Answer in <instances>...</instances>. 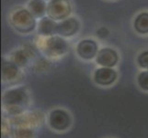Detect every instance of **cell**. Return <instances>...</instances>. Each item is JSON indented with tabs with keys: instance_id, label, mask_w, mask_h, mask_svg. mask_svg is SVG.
I'll return each instance as SVG.
<instances>
[{
	"instance_id": "1",
	"label": "cell",
	"mask_w": 148,
	"mask_h": 138,
	"mask_svg": "<svg viewBox=\"0 0 148 138\" xmlns=\"http://www.w3.org/2000/svg\"><path fill=\"white\" fill-rule=\"evenodd\" d=\"M29 102V93L25 87L9 89L4 92L2 97L3 108L11 117L25 112Z\"/></svg>"
},
{
	"instance_id": "2",
	"label": "cell",
	"mask_w": 148,
	"mask_h": 138,
	"mask_svg": "<svg viewBox=\"0 0 148 138\" xmlns=\"http://www.w3.org/2000/svg\"><path fill=\"white\" fill-rule=\"evenodd\" d=\"M39 47L48 58H60L69 51V43L64 38L54 35L51 37H42L38 42Z\"/></svg>"
},
{
	"instance_id": "3",
	"label": "cell",
	"mask_w": 148,
	"mask_h": 138,
	"mask_svg": "<svg viewBox=\"0 0 148 138\" xmlns=\"http://www.w3.org/2000/svg\"><path fill=\"white\" fill-rule=\"evenodd\" d=\"M9 23L16 32L21 34H29L37 29L36 19L28 8H20L10 14Z\"/></svg>"
},
{
	"instance_id": "4",
	"label": "cell",
	"mask_w": 148,
	"mask_h": 138,
	"mask_svg": "<svg viewBox=\"0 0 148 138\" xmlns=\"http://www.w3.org/2000/svg\"><path fill=\"white\" fill-rule=\"evenodd\" d=\"M48 125L50 128L59 133L67 131L72 125V116L64 109H53L48 115Z\"/></svg>"
},
{
	"instance_id": "5",
	"label": "cell",
	"mask_w": 148,
	"mask_h": 138,
	"mask_svg": "<svg viewBox=\"0 0 148 138\" xmlns=\"http://www.w3.org/2000/svg\"><path fill=\"white\" fill-rule=\"evenodd\" d=\"M72 5L69 0H51L47 3L46 16L60 22L70 17Z\"/></svg>"
},
{
	"instance_id": "6",
	"label": "cell",
	"mask_w": 148,
	"mask_h": 138,
	"mask_svg": "<svg viewBox=\"0 0 148 138\" xmlns=\"http://www.w3.org/2000/svg\"><path fill=\"white\" fill-rule=\"evenodd\" d=\"M43 119L44 117L42 111H33L13 116L10 119V122L14 127H27L34 129L35 127H38L42 124Z\"/></svg>"
},
{
	"instance_id": "7",
	"label": "cell",
	"mask_w": 148,
	"mask_h": 138,
	"mask_svg": "<svg viewBox=\"0 0 148 138\" xmlns=\"http://www.w3.org/2000/svg\"><path fill=\"white\" fill-rule=\"evenodd\" d=\"M76 54L78 57L85 61L95 59L99 53V45L94 40L84 39L81 40L76 45Z\"/></svg>"
},
{
	"instance_id": "8",
	"label": "cell",
	"mask_w": 148,
	"mask_h": 138,
	"mask_svg": "<svg viewBox=\"0 0 148 138\" xmlns=\"http://www.w3.org/2000/svg\"><path fill=\"white\" fill-rule=\"evenodd\" d=\"M118 74L116 70L110 67H99L94 71L93 74L94 82L100 87H110L113 85L116 82Z\"/></svg>"
},
{
	"instance_id": "9",
	"label": "cell",
	"mask_w": 148,
	"mask_h": 138,
	"mask_svg": "<svg viewBox=\"0 0 148 138\" xmlns=\"http://www.w3.org/2000/svg\"><path fill=\"white\" fill-rule=\"evenodd\" d=\"M95 61L100 67L113 68L119 62V54L113 48L104 47L99 49Z\"/></svg>"
},
{
	"instance_id": "10",
	"label": "cell",
	"mask_w": 148,
	"mask_h": 138,
	"mask_svg": "<svg viewBox=\"0 0 148 138\" xmlns=\"http://www.w3.org/2000/svg\"><path fill=\"white\" fill-rule=\"evenodd\" d=\"M80 30L79 20L75 17H69L64 20L58 22L57 35L63 38H71L75 36Z\"/></svg>"
},
{
	"instance_id": "11",
	"label": "cell",
	"mask_w": 148,
	"mask_h": 138,
	"mask_svg": "<svg viewBox=\"0 0 148 138\" xmlns=\"http://www.w3.org/2000/svg\"><path fill=\"white\" fill-rule=\"evenodd\" d=\"M57 28L58 22L47 16L40 19L37 24L38 34L42 37H51L57 35Z\"/></svg>"
},
{
	"instance_id": "12",
	"label": "cell",
	"mask_w": 148,
	"mask_h": 138,
	"mask_svg": "<svg viewBox=\"0 0 148 138\" xmlns=\"http://www.w3.org/2000/svg\"><path fill=\"white\" fill-rule=\"evenodd\" d=\"M20 74L19 67L10 60H3L1 65V76L4 82L16 80Z\"/></svg>"
},
{
	"instance_id": "13",
	"label": "cell",
	"mask_w": 148,
	"mask_h": 138,
	"mask_svg": "<svg viewBox=\"0 0 148 138\" xmlns=\"http://www.w3.org/2000/svg\"><path fill=\"white\" fill-rule=\"evenodd\" d=\"M32 56H33L32 50L24 47V48L15 50L11 54L10 61L13 62L15 65H17L20 68L26 66L29 63V58L32 57Z\"/></svg>"
},
{
	"instance_id": "14",
	"label": "cell",
	"mask_w": 148,
	"mask_h": 138,
	"mask_svg": "<svg viewBox=\"0 0 148 138\" xmlns=\"http://www.w3.org/2000/svg\"><path fill=\"white\" fill-rule=\"evenodd\" d=\"M28 10L35 19H42L47 13V3L45 0H29Z\"/></svg>"
},
{
	"instance_id": "15",
	"label": "cell",
	"mask_w": 148,
	"mask_h": 138,
	"mask_svg": "<svg viewBox=\"0 0 148 138\" xmlns=\"http://www.w3.org/2000/svg\"><path fill=\"white\" fill-rule=\"evenodd\" d=\"M134 29L140 35L148 34V12L139 13L134 20Z\"/></svg>"
},
{
	"instance_id": "16",
	"label": "cell",
	"mask_w": 148,
	"mask_h": 138,
	"mask_svg": "<svg viewBox=\"0 0 148 138\" xmlns=\"http://www.w3.org/2000/svg\"><path fill=\"white\" fill-rule=\"evenodd\" d=\"M10 138H34L35 131L27 127H14L10 130Z\"/></svg>"
},
{
	"instance_id": "17",
	"label": "cell",
	"mask_w": 148,
	"mask_h": 138,
	"mask_svg": "<svg viewBox=\"0 0 148 138\" xmlns=\"http://www.w3.org/2000/svg\"><path fill=\"white\" fill-rule=\"evenodd\" d=\"M137 85L143 91L148 92V70H143L137 76Z\"/></svg>"
},
{
	"instance_id": "18",
	"label": "cell",
	"mask_w": 148,
	"mask_h": 138,
	"mask_svg": "<svg viewBox=\"0 0 148 138\" xmlns=\"http://www.w3.org/2000/svg\"><path fill=\"white\" fill-rule=\"evenodd\" d=\"M137 65L140 68L148 70V51H144L137 56Z\"/></svg>"
},
{
	"instance_id": "19",
	"label": "cell",
	"mask_w": 148,
	"mask_h": 138,
	"mask_svg": "<svg viewBox=\"0 0 148 138\" xmlns=\"http://www.w3.org/2000/svg\"><path fill=\"white\" fill-rule=\"evenodd\" d=\"M96 34H97V37L102 40V39H105V38H107V37L109 36L110 32H109V30L107 29L106 27H100L96 32Z\"/></svg>"
},
{
	"instance_id": "20",
	"label": "cell",
	"mask_w": 148,
	"mask_h": 138,
	"mask_svg": "<svg viewBox=\"0 0 148 138\" xmlns=\"http://www.w3.org/2000/svg\"><path fill=\"white\" fill-rule=\"evenodd\" d=\"M48 1H51V0H48Z\"/></svg>"
}]
</instances>
